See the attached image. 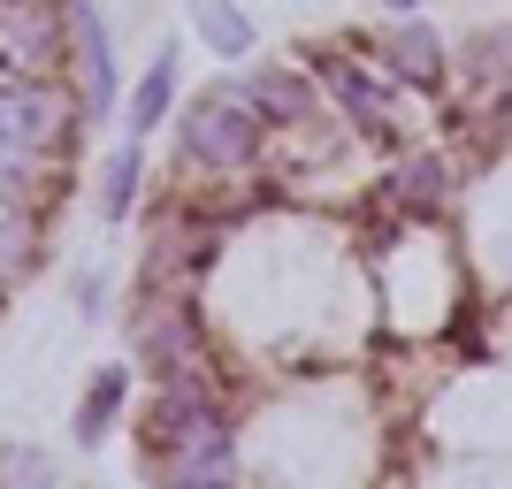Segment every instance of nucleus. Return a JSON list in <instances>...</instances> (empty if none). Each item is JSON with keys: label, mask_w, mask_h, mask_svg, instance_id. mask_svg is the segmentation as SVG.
<instances>
[{"label": "nucleus", "mask_w": 512, "mask_h": 489, "mask_svg": "<svg viewBox=\"0 0 512 489\" xmlns=\"http://www.w3.org/2000/svg\"><path fill=\"white\" fill-rule=\"evenodd\" d=\"M268 146V115L245 100L237 77H214L199 100H184L176 115V161L184 169H207V176H245Z\"/></svg>", "instance_id": "f257e3e1"}, {"label": "nucleus", "mask_w": 512, "mask_h": 489, "mask_svg": "<svg viewBox=\"0 0 512 489\" xmlns=\"http://www.w3.org/2000/svg\"><path fill=\"white\" fill-rule=\"evenodd\" d=\"M123 329H130V360L146 367V383L207 367V314H199L192 291H138Z\"/></svg>", "instance_id": "f03ea898"}, {"label": "nucleus", "mask_w": 512, "mask_h": 489, "mask_svg": "<svg viewBox=\"0 0 512 489\" xmlns=\"http://www.w3.org/2000/svg\"><path fill=\"white\" fill-rule=\"evenodd\" d=\"M77 123H85V115H77L69 77L0 69V146H23V153H54V161H69Z\"/></svg>", "instance_id": "7ed1b4c3"}, {"label": "nucleus", "mask_w": 512, "mask_h": 489, "mask_svg": "<svg viewBox=\"0 0 512 489\" xmlns=\"http://www.w3.org/2000/svg\"><path fill=\"white\" fill-rule=\"evenodd\" d=\"M69 16V92H77V115L92 123H107L115 107H123V62H115V23H107L100 0H62Z\"/></svg>", "instance_id": "20e7f679"}, {"label": "nucleus", "mask_w": 512, "mask_h": 489, "mask_svg": "<svg viewBox=\"0 0 512 489\" xmlns=\"http://www.w3.org/2000/svg\"><path fill=\"white\" fill-rule=\"evenodd\" d=\"M222 413H230V398H222V383H214V367L161 375V383L146 390V413H138V467L169 459L184 436H199V428L222 421Z\"/></svg>", "instance_id": "39448f33"}, {"label": "nucleus", "mask_w": 512, "mask_h": 489, "mask_svg": "<svg viewBox=\"0 0 512 489\" xmlns=\"http://www.w3.org/2000/svg\"><path fill=\"white\" fill-rule=\"evenodd\" d=\"M0 69H69V16L62 0H0Z\"/></svg>", "instance_id": "423d86ee"}, {"label": "nucleus", "mask_w": 512, "mask_h": 489, "mask_svg": "<svg viewBox=\"0 0 512 489\" xmlns=\"http://www.w3.org/2000/svg\"><path fill=\"white\" fill-rule=\"evenodd\" d=\"M314 77H321V100H337L352 130H367V138H398V92H390V69L375 77L367 62L321 54V62H314Z\"/></svg>", "instance_id": "0eeeda50"}, {"label": "nucleus", "mask_w": 512, "mask_h": 489, "mask_svg": "<svg viewBox=\"0 0 512 489\" xmlns=\"http://www.w3.org/2000/svg\"><path fill=\"white\" fill-rule=\"evenodd\" d=\"M146 474H153V482H169V489H222V482H237V421H230V413L207 421L199 436H184L169 459H153Z\"/></svg>", "instance_id": "6e6552de"}, {"label": "nucleus", "mask_w": 512, "mask_h": 489, "mask_svg": "<svg viewBox=\"0 0 512 489\" xmlns=\"http://www.w3.org/2000/svg\"><path fill=\"white\" fill-rule=\"evenodd\" d=\"M237 85H245V100L268 115V130L321 123V77H306V69H291V62H253Z\"/></svg>", "instance_id": "1a4fd4ad"}, {"label": "nucleus", "mask_w": 512, "mask_h": 489, "mask_svg": "<svg viewBox=\"0 0 512 489\" xmlns=\"http://www.w3.org/2000/svg\"><path fill=\"white\" fill-rule=\"evenodd\" d=\"M123 413H130V367L123 360L92 367L85 390H77V405H69V436H77V451H100Z\"/></svg>", "instance_id": "9d476101"}, {"label": "nucleus", "mask_w": 512, "mask_h": 489, "mask_svg": "<svg viewBox=\"0 0 512 489\" xmlns=\"http://www.w3.org/2000/svg\"><path fill=\"white\" fill-rule=\"evenodd\" d=\"M383 69L413 92H444V39H436L421 16H398L383 31Z\"/></svg>", "instance_id": "9b49d317"}, {"label": "nucleus", "mask_w": 512, "mask_h": 489, "mask_svg": "<svg viewBox=\"0 0 512 489\" xmlns=\"http://www.w3.org/2000/svg\"><path fill=\"white\" fill-rule=\"evenodd\" d=\"M92 207H100V222H115V230L146 207V138H123V146L92 169Z\"/></svg>", "instance_id": "f8f14e48"}, {"label": "nucleus", "mask_w": 512, "mask_h": 489, "mask_svg": "<svg viewBox=\"0 0 512 489\" xmlns=\"http://www.w3.org/2000/svg\"><path fill=\"white\" fill-rule=\"evenodd\" d=\"M0 199L23 214H54L62 207V161L54 153H23V146H0Z\"/></svg>", "instance_id": "ddd939ff"}, {"label": "nucleus", "mask_w": 512, "mask_h": 489, "mask_svg": "<svg viewBox=\"0 0 512 489\" xmlns=\"http://www.w3.org/2000/svg\"><path fill=\"white\" fill-rule=\"evenodd\" d=\"M176 77H184V46H153L146 77L123 92V115H130V138H146L176 115Z\"/></svg>", "instance_id": "4468645a"}, {"label": "nucleus", "mask_w": 512, "mask_h": 489, "mask_svg": "<svg viewBox=\"0 0 512 489\" xmlns=\"http://www.w3.org/2000/svg\"><path fill=\"white\" fill-rule=\"evenodd\" d=\"M184 16H192V39L214 62H245L260 46V23L245 16V0H184Z\"/></svg>", "instance_id": "2eb2a0df"}, {"label": "nucleus", "mask_w": 512, "mask_h": 489, "mask_svg": "<svg viewBox=\"0 0 512 489\" xmlns=\"http://www.w3.org/2000/svg\"><path fill=\"white\" fill-rule=\"evenodd\" d=\"M390 207L406 214H444L451 207V169L436 161V153H406V161H390Z\"/></svg>", "instance_id": "dca6fc26"}, {"label": "nucleus", "mask_w": 512, "mask_h": 489, "mask_svg": "<svg viewBox=\"0 0 512 489\" xmlns=\"http://www.w3.org/2000/svg\"><path fill=\"white\" fill-rule=\"evenodd\" d=\"M39 230H46L39 214H23V207H8V199H0V291H16V283L39 276V260H46Z\"/></svg>", "instance_id": "f3484780"}, {"label": "nucleus", "mask_w": 512, "mask_h": 489, "mask_svg": "<svg viewBox=\"0 0 512 489\" xmlns=\"http://www.w3.org/2000/svg\"><path fill=\"white\" fill-rule=\"evenodd\" d=\"M62 482V459L39 444H0V489H54Z\"/></svg>", "instance_id": "a211bd4d"}, {"label": "nucleus", "mask_w": 512, "mask_h": 489, "mask_svg": "<svg viewBox=\"0 0 512 489\" xmlns=\"http://www.w3.org/2000/svg\"><path fill=\"white\" fill-rule=\"evenodd\" d=\"M467 62L482 85H512V23H490V31H474L467 39Z\"/></svg>", "instance_id": "6ab92c4d"}, {"label": "nucleus", "mask_w": 512, "mask_h": 489, "mask_svg": "<svg viewBox=\"0 0 512 489\" xmlns=\"http://www.w3.org/2000/svg\"><path fill=\"white\" fill-rule=\"evenodd\" d=\"M107 291H115V283H107V268H77V276H69V298H77V314H85V321L107 314Z\"/></svg>", "instance_id": "aec40b11"}, {"label": "nucleus", "mask_w": 512, "mask_h": 489, "mask_svg": "<svg viewBox=\"0 0 512 489\" xmlns=\"http://www.w3.org/2000/svg\"><path fill=\"white\" fill-rule=\"evenodd\" d=\"M383 8H390V16H413V8H421V0H383Z\"/></svg>", "instance_id": "412c9836"}, {"label": "nucleus", "mask_w": 512, "mask_h": 489, "mask_svg": "<svg viewBox=\"0 0 512 489\" xmlns=\"http://www.w3.org/2000/svg\"><path fill=\"white\" fill-rule=\"evenodd\" d=\"M0 298H8V291H0Z\"/></svg>", "instance_id": "4be33fe9"}]
</instances>
